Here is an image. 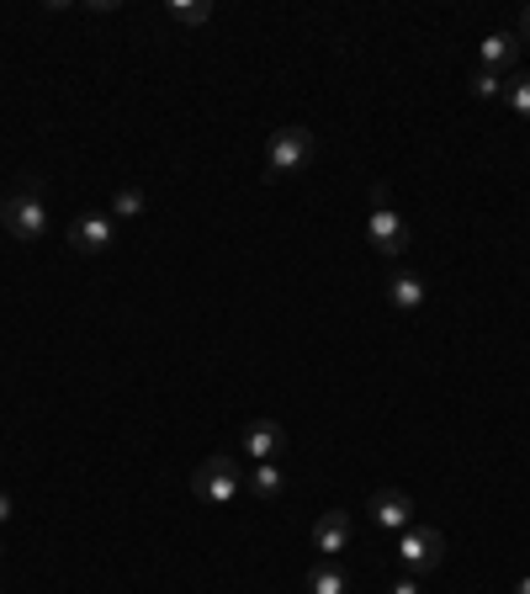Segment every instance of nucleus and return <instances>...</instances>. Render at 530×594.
I'll return each instance as SVG.
<instances>
[{"label": "nucleus", "instance_id": "15", "mask_svg": "<svg viewBox=\"0 0 530 594\" xmlns=\"http://www.w3.org/2000/svg\"><path fill=\"white\" fill-rule=\"evenodd\" d=\"M504 107L515 112V118H526L530 122V69H520L509 86H504Z\"/></svg>", "mask_w": 530, "mask_h": 594}, {"label": "nucleus", "instance_id": "13", "mask_svg": "<svg viewBox=\"0 0 530 594\" xmlns=\"http://www.w3.org/2000/svg\"><path fill=\"white\" fill-rule=\"evenodd\" d=\"M308 594H351V573L340 563H313L308 568Z\"/></svg>", "mask_w": 530, "mask_h": 594}, {"label": "nucleus", "instance_id": "14", "mask_svg": "<svg viewBox=\"0 0 530 594\" xmlns=\"http://www.w3.org/2000/svg\"><path fill=\"white\" fill-rule=\"evenodd\" d=\"M165 16H170L176 28H202L207 16H212V6H207V0H170Z\"/></svg>", "mask_w": 530, "mask_h": 594}, {"label": "nucleus", "instance_id": "6", "mask_svg": "<svg viewBox=\"0 0 530 594\" xmlns=\"http://www.w3.org/2000/svg\"><path fill=\"white\" fill-rule=\"evenodd\" d=\"M351 536H355V520L351 509H324L319 520H313V552H319V563H340V552H351Z\"/></svg>", "mask_w": 530, "mask_h": 594}, {"label": "nucleus", "instance_id": "19", "mask_svg": "<svg viewBox=\"0 0 530 594\" xmlns=\"http://www.w3.org/2000/svg\"><path fill=\"white\" fill-rule=\"evenodd\" d=\"M11 515H16V499H11V494H0V531L11 526Z\"/></svg>", "mask_w": 530, "mask_h": 594}, {"label": "nucleus", "instance_id": "5", "mask_svg": "<svg viewBox=\"0 0 530 594\" xmlns=\"http://www.w3.org/2000/svg\"><path fill=\"white\" fill-rule=\"evenodd\" d=\"M393 558L409 568L413 579H419V573H435V568L445 563V536L435 531V526H419V520H413L409 531H398V547H393Z\"/></svg>", "mask_w": 530, "mask_h": 594}, {"label": "nucleus", "instance_id": "2", "mask_svg": "<svg viewBox=\"0 0 530 594\" xmlns=\"http://www.w3.org/2000/svg\"><path fill=\"white\" fill-rule=\"evenodd\" d=\"M319 154V139L308 128H276L270 144H265V176L270 180H287L297 170H308V160Z\"/></svg>", "mask_w": 530, "mask_h": 594}, {"label": "nucleus", "instance_id": "12", "mask_svg": "<svg viewBox=\"0 0 530 594\" xmlns=\"http://www.w3.org/2000/svg\"><path fill=\"white\" fill-rule=\"evenodd\" d=\"M477 64L494 69V75H504L509 64H520V32H488L477 43Z\"/></svg>", "mask_w": 530, "mask_h": 594}, {"label": "nucleus", "instance_id": "18", "mask_svg": "<svg viewBox=\"0 0 530 594\" xmlns=\"http://www.w3.org/2000/svg\"><path fill=\"white\" fill-rule=\"evenodd\" d=\"M387 594H419V579L404 573V579H393V590H387Z\"/></svg>", "mask_w": 530, "mask_h": 594}, {"label": "nucleus", "instance_id": "3", "mask_svg": "<svg viewBox=\"0 0 530 594\" xmlns=\"http://www.w3.org/2000/svg\"><path fill=\"white\" fill-rule=\"evenodd\" d=\"M0 223L11 229V239H22V244H37V239L48 234V208H43V197H37V180L22 186V191H11V197H0Z\"/></svg>", "mask_w": 530, "mask_h": 594}, {"label": "nucleus", "instance_id": "17", "mask_svg": "<svg viewBox=\"0 0 530 594\" xmlns=\"http://www.w3.org/2000/svg\"><path fill=\"white\" fill-rule=\"evenodd\" d=\"M504 86H509V80L494 75V69H477V75H472V96H477V101H499Z\"/></svg>", "mask_w": 530, "mask_h": 594}, {"label": "nucleus", "instance_id": "20", "mask_svg": "<svg viewBox=\"0 0 530 594\" xmlns=\"http://www.w3.org/2000/svg\"><path fill=\"white\" fill-rule=\"evenodd\" d=\"M520 37H526V43H530V11H526V16H520Z\"/></svg>", "mask_w": 530, "mask_h": 594}, {"label": "nucleus", "instance_id": "1", "mask_svg": "<svg viewBox=\"0 0 530 594\" xmlns=\"http://www.w3.org/2000/svg\"><path fill=\"white\" fill-rule=\"evenodd\" d=\"M366 239H372V250L383 255V261H404L409 255V223H404V212L393 208V197H387V186H372V212H366Z\"/></svg>", "mask_w": 530, "mask_h": 594}, {"label": "nucleus", "instance_id": "22", "mask_svg": "<svg viewBox=\"0 0 530 594\" xmlns=\"http://www.w3.org/2000/svg\"><path fill=\"white\" fill-rule=\"evenodd\" d=\"M0 552H5V547H0Z\"/></svg>", "mask_w": 530, "mask_h": 594}, {"label": "nucleus", "instance_id": "16", "mask_svg": "<svg viewBox=\"0 0 530 594\" xmlns=\"http://www.w3.org/2000/svg\"><path fill=\"white\" fill-rule=\"evenodd\" d=\"M144 208H148V197L144 191H139V186H122L118 197H112V218H144Z\"/></svg>", "mask_w": 530, "mask_h": 594}, {"label": "nucleus", "instance_id": "8", "mask_svg": "<svg viewBox=\"0 0 530 594\" xmlns=\"http://www.w3.org/2000/svg\"><path fill=\"white\" fill-rule=\"evenodd\" d=\"M366 520H372L377 531H409L413 526V499L404 494V488H377L372 505H366Z\"/></svg>", "mask_w": 530, "mask_h": 594}, {"label": "nucleus", "instance_id": "21", "mask_svg": "<svg viewBox=\"0 0 530 594\" xmlns=\"http://www.w3.org/2000/svg\"><path fill=\"white\" fill-rule=\"evenodd\" d=\"M515 594H530V573H526V579H520V584H515Z\"/></svg>", "mask_w": 530, "mask_h": 594}, {"label": "nucleus", "instance_id": "9", "mask_svg": "<svg viewBox=\"0 0 530 594\" xmlns=\"http://www.w3.org/2000/svg\"><path fill=\"white\" fill-rule=\"evenodd\" d=\"M281 451H287V430L276 419H250L244 425V457L250 462H276Z\"/></svg>", "mask_w": 530, "mask_h": 594}, {"label": "nucleus", "instance_id": "10", "mask_svg": "<svg viewBox=\"0 0 530 594\" xmlns=\"http://www.w3.org/2000/svg\"><path fill=\"white\" fill-rule=\"evenodd\" d=\"M387 302H393L398 314H419V308L430 302V287H424V276H419V271L393 266V271H387Z\"/></svg>", "mask_w": 530, "mask_h": 594}, {"label": "nucleus", "instance_id": "11", "mask_svg": "<svg viewBox=\"0 0 530 594\" xmlns=\"http://www.w3.org/2000/svg\"><path fill=\"white\" fill-rule=\"evenodd\" d=\"M244 494L261 499V505H276V499L287 494V473H281L276 462H250V468H244Z\"/></svg>", "mask_w": 530, "mask_h": 594}, {"label": "nucleus", "instance_id": "4", "mask_svg": "<svg viewBox=\"0 0 530 594\" xmlns=\"http://www.w3.org/2000/svg\"><path fill=\"white\" fill-rule=\"evenodd\" d=\"M191 488H197V499H202V505L229 509V505L239 499V494H244V468H239L234 457L212 451L202 468H197V483H191Z\"/></svg>", "mask_w": 530, "mask_h": 594}, {"label": "nucleus", "instance_id": "7", "mask_svg": "<svg viewBox=\"0 0 530 594\" xmlns=\"http://www.w3.org/2000/svg\"><path fill=\"white\" fill-rule=\"evenodd\" d=\"M118 244V218L112 212H80L69 223V250L75 255H107Z\"/></svg>", "mask_w": 530, "mask_h": 594}]
</instances>
